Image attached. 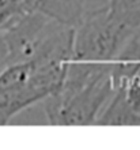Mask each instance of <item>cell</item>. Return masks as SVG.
<instances>
[{"label":"cell","instance_id":"1","mask_svg":"<svg viewBox=\"0 0 140 150\" xmlns=\"http://www.w3.org/2000/svg\"><path fill=\"white\" fill-rule=\"evenodd\" d=\"M132 29L113 16L108 4L84 10L74 28L71 62L86 67L112 70L113 60Z\"/></svg>","mask_w":140,"mask_h":150},{"label":"cell","instance_id":"2","mask_svg":"<svg viewBox=\"0 0 140 150\" xmlns=\"http://www.w3.org/2000/svg\"><path fill=\"white\" fill-rule=\"evenodd\" d=\"M113 91L112 76L105 74L83 83L63 81L61 86L41 103L52 126H94Z\"/></svg>","mask_w":140,"mask_h":150},{"label":"cell","instance_id":"3","mask_svg":"<svg viewBox=\"0 0 140 150\" xmlns=\"http://www.w3.org/2000/svg\"><path fill=\"white\" fill-rule=\"evenodd\" d=\"M57 21L38 10H30L16 16L1 29L14 63L29 62L35 56L45 37Z\"/></svg>","mask_w":140,"mask_h":150},{"label":"cell","instance_id":"4","mask_svg":"<svg viewBox=\"0 0 140 150\" xmlns=\"http://www.w3.org/2000/svg\"><path fill=\"white\" fill-rule=\"evenodd\" d=\"M135 75H140V23L131 30L113 60L110 70L113 87L116 89Z\"/></svg>","mask_w":140,"mask_h":150},{"label":"cell","instance_id":"5","mask_svg":"<svg viewBox=\"0 0 140 150\" xmlns=\"http://www.w3.org/2000/svg\"><path fill=\"white\" fill-rule=\"evenodd\" d=\"M94 126H140V116L129 108L122 89L116 87L106 107L102 108L95 119Z\"/></svg>","mask_w":140,"mask_h":150},{"label":"cell","instance_id":"6","mask_svg":"<svg viewBox=\"0 0 140 150\" xmlns=\"http://www.w3.org/2000/svg\"><path fill=\"white\" fill-rule=\"evenodd\" d=\"M86 0H35L34 8L60 23L75 28L86 10Z\"/></svg>","mask_w":140,"mask_h":150},{"label":"cell","instance_id":"7","mask_svg":"<svg viewBox=\"0 0 140 150\" xmlns=\"http://www.w3.org/2000/svg\"><path fill=\"white\" fill-rule=\"evenodd\" d=\"M109 11L117 21L128 28L140 23V0H108Z\"/></svg>","mask_w":140,"mask_h":150},{"label":"cell","instance_id":"8","mask_svg":"<svg viewBox=\"0 0 140 150\" xmlns=\"http://www.w3.org/2000/svg\"><path fill=\"white\" fill-rule=\"evenodd\" d=\"M124 91V97L129 108L140 116V75H135L118 85Z\"/></svg>","mask_w":140,"mask_h":150},{"label":"cell","instance_id":"9","mask_svg":"<svg viewBox=\"0 0 140 150\" xmlns=\"http://www.w3.org/2000/svg\"><path fill=\"white\" fill-rule=\"evenodd\" d=\"M12 64L11 60V53H10V49H8L7 41L4 38L3 32L0 30V74Z\"/></svg>","mask_w":140,"mask_h":150}]
</instances>
